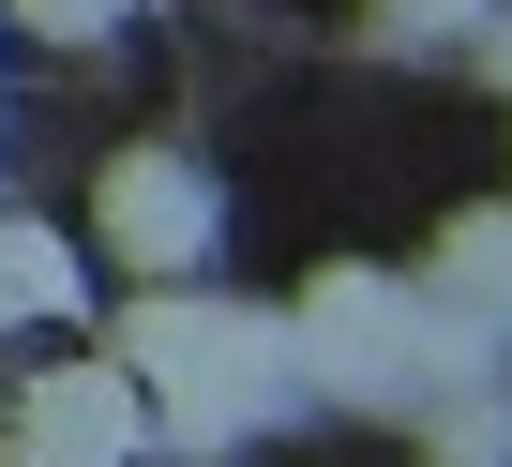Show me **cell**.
<instances>
[{"instance_id":"277c9868","label":"cell","mask_w":512,"mask_h":467,"mask_svg":"<svg viewBox=\"0 0 512 467\" xmlns=\"http://www.w3.org/2000/svg\"><path fill=\"white\" fill-rule=\"evenodd\" d=\"M16 437L46 467H121V452H151V407L121 362H46V377H16Z\"/></svg>"},{"instance_id":"8992f818","label":"cell","mask_w":512,"mask_h":467,"mask_svg":"<svg viewBox=\"0 0 512 467\" xmlns=\"http://www.w3.org/2000/svg\"><path fill=\"white\" fill-rule=\"evenodd\" d=\"M16 317H76V257H61V226L0 211V332Z\"/></svg>"},{"instance_id":"3957f363","label":"cell","mask_w":512,"mask_h":467,"mask_svg":"<svg viewBox=\"0 0 512 467\" xmlns=\"http://www.w3.org/2000/svg\"><path fill=\"white\" fill-rule=\"evenodd\" d=\"M91 242H106L136 287H196V272H211V242H226V196H211V166H196V151L136 136V151H106V181H91Z\"/></svg>"},{"instance_id":"52a82bcc","label":"cell","mask_w":512,"mask_h":467,"mask_svg":"<svg viewBox=\"0 0 512 467\" xmlns=\"http://www.w3.org/2000/svg\"><path fill=\"white\" fill-rule=\"evenodd\" d=\"M362 31H377L392 61H437V46H467V31H482V0H362Z\"/></svg>"},{"instance_id":"30bf717a","label":"cell","mask_w":512,"mask_h":467,"mask_svg":"<svg viewBox=\"0 0 512 467\" xmlns=\"http://www.w3.org/2000/svg\"><path fill=\"white\" fill-rule=\"evenodd\" d=\"M0 467H46V452H31V437H0Z\"/></svg>"},{"instance_id":"6da1fadb","label":"cell","mask_w":512,"mask_h":467,"mask_svg":"<svg viewBox=\"0 0 512 467\" xmlns=\"http://www.w3.org/2000/svg\"><path fill=\"white\" fill-rule=\"evenodd\" d=\"M106 362L136 377V407H151V452H181V467H226L241 437L302 422V362H287V317L226 302L211 272H196V287H151V302L121 317V347H106Z\"/></svg>"},{"instance_id":"5b68a950","label":"cell","mask_w":512,"mask_h":467,"mask_svg":"<svg viewBox=\"0 0 512 467\" xmlns=\"http://www.w3.org/2000/svg\"><path fill=\"white\" fill-rule=\"evenodd\" d=\"M422 467H512V377H467V392H422Z\"/></svg>"},{"instance_id":"7a4b0ae2","label":"cell","mask_w":512,"mask_h":467,"mask_svg":"<svg viewBox=\"0 0 512 467\" xmlns=\"http://www.w3.org/2000/svg\"><path fill=\"white\" fill-rule=\"evenodd\" d=\"M287 362H302V392L377 407V422H407L422 392L497 377V347H482L467 317H437L407 272H317V287H302V317H287Z\"/></svg>"},{"instance_id":"ba28073f","label":"cell","mask_w":512,"mask_h":467,"mask_svg":"<svg viewBox=\"0 0 512 467\" xmlns=\"http://www.w3.org/2000/svg\"><path fill=\"white\" fill-rule=\"evenodd\" d=\"M0 16H16V31H46V46H106L136 0H0Z\"/></svg>"},{"instance_id":"9c48e42d","label":"cell","mask_w":512,"mask_h":467,"mask_svg":"<svg viewBox=\"0 0 512 467\" xmlns=\"http://www.w3.org/2000/svg\"><path fill=\"white\" fill-rule=\"evenodd\" d=\"M467 61H482V91H512V0H482V31H467Z\"/></svg>"}]
</instances>
